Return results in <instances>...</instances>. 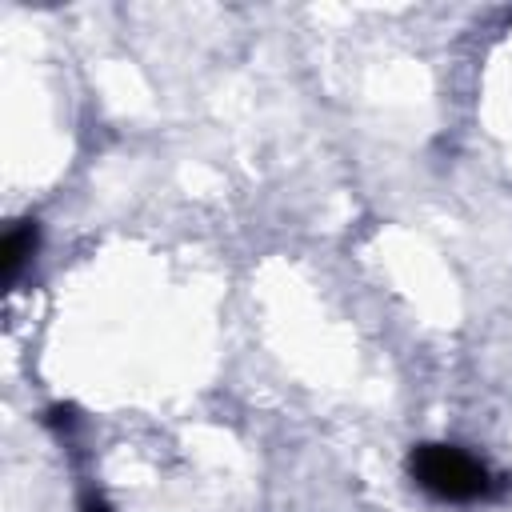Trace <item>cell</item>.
<instances>
[{
  "label": "cell",
  "instance_id": "1",
  "mask_svg": "<svg viewBox=\"0 0 512 512\" xmlns=\"http://www.w3.org/2000/svg\"><path fill=\"white\" fill-rule=\"evenodd\" d=\"M404 468L412 484L440 504H488V500H500L508 488V480L492 472L480 456L464 452L460 444H444V440L412 444Z\"/></svg>",
  "mask_w": 512,
  "mask_h": 512
},
{
  "label": "cell",
  "instance_id": "2",
  "mask_svg": "<svg viewBox=\"0 0 512 512\" xmlns=\"http://www.w3.org/2000/svg\"><path fill=\"white\" fill-rule=\"evenodd\" d=\"M36 244H40V228L36 220H16L4 236V248H0V276H4V288H12L20 280V272L28 268V260L36 256Z\"/></svg>",
  "mask_w": 512,
  "mask_h": 512
},
{
  "label": "cell",
  "instance_id": "3",
  "mask_svg": "<svg viewBox=\"0 0 512 512\" xmlns=\"http://www.w3.org/2000/svg\"><path fill=\"white\" fill-rule=\"evenodd\" d=\"M48 424H52V428H72V424H76V408L56 404V408L48 412Z\"/></svg>",
  "mask_w": 512,
  "mask_h": 512
},
{
  "label": "cell",
  "instance_id": "4",
  "mask_svg": "<svg viewBox=\"0 0 512 512\" xmlns=\"http://www.w3.org/2000/svg\"><path fill=\"white\" fill-rule=\"evenodd\" d=\"M80 512H112V504H108L100 492H84V496H80Z\"/></svg>",
  "mask_w": 512,
  "mask_h": 512
}]
</instances>
